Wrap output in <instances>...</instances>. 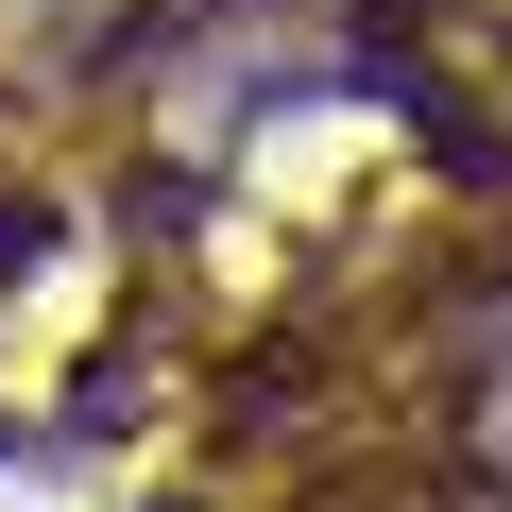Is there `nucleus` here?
I'll return each instance as SVG.
<instances>
[{
    "label": "nucleus",
    "mask_w": 512,
    "mask_h": 512,
    "mask_svg": "<svg viewBox=\"0 0 512 512\" xmlns=\"http://www.w3.org/2000/svg\"><path fill=\"white\" fill-rule=\"evenodd\" d=\"M154 0H0V103H52V86H103L137 52Z\"/></svg>",
    "instance_id": "nucleus-1"
},
{
    "label": "nucleus",
    "mask_w": 512,
    "mask_h": 512,
    "mask_svg": "<svg viewBox=\"0 0 512 512\" xmlns=\"http://www.w3.org/2000/svg\"><path fill=\"white\" fill-rule=\"evenodd\" d=\"M478 444H495V495H512V342H495V376H478Z\"/></svg>",
    "instance_id": "nucleus-2"
}]
</instances>
